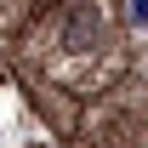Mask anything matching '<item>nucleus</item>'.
Wrapping results in <instances>:
<instances>
[{"instance_id":"2","label":"nucleus","mask_w":148,"mask_h":148,"mask_svg":"<svg viewBox=\"0 0 148 148\" xmlns=\"http://www.w3.org/2000/svg\"><path fill=\"white\" fill-rule=\"evenodd\" d=\"M131 23H148V0H131Z\"/></svg>"},{"instance_id":"1","label":"nucleus","mask_w":148,"mask_h":148,"mask_svg":"<svg viewBox=\"0 0 148 148\" xmlns=\"http://www.w3.org/2000/svg\"><path fill=\"white\" fill-rule=\"evenodd\" d=\"M97 40H103V12H97V6H74L69 29H63V46H69V51H91Z\"/></svg>"}]
</instances>
